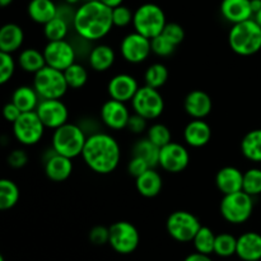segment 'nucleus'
Returning <instances> with one entry per match:
<instances>
[{
    "label": "nucleus",
    "instance_id": "obj_1",
    "mask_svg": "<svg viewBox=\"0 0 261 261\" xmlns=\"http://www.w3.org/2000/svg\"><path fill=\"white\" fill-rule=\"evenodd\" d=\"M76 35L88 42H97L110 35L114 25L112 8L99 0H87L75 10L73 25Z\"/></svg>",
    "mask_w": 261,
    "mask_h": 261
},
{
    "label": "nucleus",
    "instance_id": "obj_2",
    "mask_svg": "<svg viewBox=\"0 0 261 261\" xmlns=\"http://www.w3.org/2000/svg\"><path fill=\"white\" fill-rule=\"evenodd\" d=\"M87 167L98 175H110L119 167L121 148L116 138L109 133L94 132L87 137L82 153Z\"/></svg>",
    "mask_w": 261,
    "mask_h": 261
},
{
    "label": "nucleus",
    "instance_id": "obj_3",
    "mask_svg": "<svg viewBox=\"0 0 261 261\" xmlns=\"http://www.w3.org/2000/svg\"><path fill=\"white\" fill-rule=\"evenodd\" d=\"M229 48L240 56H252L261 50V27L254 18L232 24L228 32Z\"/></svg>",
    "mask_w": 261,
    "mask_h": 261
},
{
    "label": "nucleus",
    "instance_id": "obj_4",
    "mask_svg": "<svg viewBox=\"0 0 261 261\" xmlns=\"http://www.w3.org/2000/svg\"><path fill=\"white\" fill-rule=\"evenodd\" d=\"M87 137L88 135L86 134L83 127L76 124L66 122L63 126L53 130L51 148L58 154L74 160L83 153Z\"/></svg>",
    "mask_w": 261,
    "mask_h": 261
},
{
    "label": "nucleus",
    "instance_id": "obj_5",
    "mask_svg": "<svg viewBox=\"0 0 261 261\" xmlns=\"http://www.w3.org/2000/svg\"><path fill=\"white\" fill-rule=\"evenodd\" d=\"M166 24H167V18L165 10L154 3H145L134 10V18H133L134 31L150 40L161 35Z\"/></svg>",
    "mask_w": 261,
    "mask_h": 261
},
{
    "label": "nucleus",
    "instance_id": "obj_6",
    "mask_svg": "<svg viewBox=\"0 0 261 261\" xmlns=\"http://www.w3.org/2000/svg\"><path fill=\"white\" fill-rule=\"evenodd\" d=\"M254 205V198L242 190L239 193L223 195L219 204V212L224 221L239 226L246 223L251 218Z\"/></svg>",
    "mask_w": 261,
    "mask_h": 261
},
{
    "label": "nucleus",
    "instance_id": "obj_7",
    "mask_svg": "<svg viewBox=\"0 0 261 261\" xmlns=\"http://www.w3.org/2000/svg\"><path fill=\"white\" fill-rule=\"evenodd\" d=\"M32 86L41 99H60L69 89L64 71L48 65L33 74Z\"/></svg>",
    "mask_w": 261,
    "mask_h": 261
},
{
    "label": "nucleus",
    "instance_id": "obj_8",
    "mask_svg": "<svg viewBox=\"0 0 261 261\" xmlns=\"http://www.w3.org/2000/svg\"><path fill=\"white\" fill-rule=\"evenodd\" d=\"M13 137L19 144L32 147L38 144L45 135L46 126L36 111L22 112L12 124Z\"/></svg>",
    "mask_w": 261,
    "mask_h": 261
},
{
    "label": "nucleus",
    "instance_id": "obj_9",
    "mask_svg": "<svg viewBox=\"0 0 261 261\" xmlns=\"http://www.w3.org/2000/svg\"><path fill=\"white\" fill-rule=\"evenodd\" d=\"M201 223L198 217L188 211H176L168 216L166 221V229L170 237L181 244L193 242L200 229Z\"/></svg>",
    "mask_w": 261,
    "mask_h": 261
},
{
    "label": "nucleus",
    "instance_id": "obj_10",
    "mask_svg": "<svg viewBox=\"0 0 261 261\" xmlns=\"http://www.w3.org/2000/svg\"><path fill=\"white\" fill-rule=\"evenodd\" d=\"M165 98L160 89L148 86H142L132 99L133 111L144 119L155 120L165 111Z\"/></svg>",
    "mask_w": 261,
    "mask_h": 261
},
{
    "label": "nucleus",
    "instance_id": "obj_11",
    "mask_svg": "<svg viewBox=\"0 0 261 261\" xmlns=\"http://www.w3.org/2000/svg\"><path fill=\"white\" fill-rule=\"evenodd\" d=\"M139 231L132 222L117 221L110 226L109 245L117 254H133L139 246Z\"/></svg>",
    "mask_w": 261,
    "mask_h": 261
},
{
    "label": "nucleus",
    "instance_id": "obj_12",
    "mask_svg": "<svg viewBox=\"0 0 261 261\" xmlns=\"http://www.w3.org/2000/svg\"><path fill=\"white\" fill-rule=\"evenodd\" d=\"M120 54L126 63L133 65L142 64L152 54V41L137 31L127 33L120 42Z\"/></svg>",
    "mask_w": 261,
    "mask_h": 261
},
{
    "label": "nucleus",
    "instance_id": "obj_13",
    "mask_svg": "<svg viewBox=\"0 0 261 261\" xmlns=\"http://www.w3.org/2000/svg\"><path fill=\"white\" fill-rule=\"evenodd\" d=\"M46 65L64 71L76 61V50L71 42L66 40L48 41L42 48Z\"/></svg>",
    "mask_w": 261,
    "mask_h": 261
},
{
    "label": "nucleus",
    "instance_id": "obj_14",
    "mask_svg": "<svg viewBox=\"0 0 261 261\" xmlns=\"http://www.w3.org/2000/svg\"><path fill=\"white\" fill-rule=\"evenodd\" d=\"M190 163V153L188 148L177 142H171L161 148L158 166L168 173H181Z\"/></svg>",
    "mask_w": 261,
    "mask_h": 261
},
{
    "label": "nucleus",
    "instance_id": "obj_15",
    "mask_svg": "<svg viewBox=\"0 0 261 261\" xmlns=\"http://www.w3.org/2000/svg\"><path fill=\"white\" fill-rule=\"evenodd\" d=\"M36 112L46 129L55 130L66 124L69 119V109L60 99H41Z\"/></svg>",
    "mask_w": 261,
    "mask_h": 261
},
{
    "label": "nucleus",
    "instance_id": "obj_16",
    "mask_svg": "<svg viewBox=\"0 0 261 261\" xmlns=\"http://www.w3.org/2000/svg\"><path fill=\"white\" fill-rule=\"evenodd\" d=\"M99 116H101L105 126L115 130V132H119V130L126 129L127 121H129L132 114L125 102L110 98L103 102V105L101 106Z\"/></svg>",
    "mask_w": 261,
    "mask_h": 261
},
{
    "label": "nucleus",
    "instance_id": "obj_17",
    "mask_svg": "<svg viewBox=\"0 0 261 261\" xmlns=\"http://www.w3.org/2000/svg\"><path fill=\"white\" fill-rule=\"evenodd\" d=\"M140 88L137 78L132 74L120 73L112 76L107 83V93L110 98L121 102H132L135 93Z\"/></svg>",
    "mask_w": 261,
    "mask_h": 261
},
{
    "label": "nucleus",
    "instance_id": "obj_18",
    "mask_svg": "<svg viewBox=\"0 0 261 261\" xmlns=\"http://www.w3.org/2000/svg\"><path fill=\"white\" fill-rule=\"evenodd\" d=\"M45 175L53 182H64L71 176L74 170L73 160L65 155L58 154L51 148V152L45 158Z\"/></svg>",
    "mask_w": 261,
    "mask_h": 261
},
{
    "label": "nucleus",
    "instance_id": "obj_19",
    "mask_svg": "<svg viewBox=\"0 0 261 261\" xmlns=\"http://www.w3.org/2000/svg\"><path fill=\"white\" fill-rule=\"evenodd\" d=\"M184 110L191 119H205L213 110V101L205 91L193 89L184 98Z\"/></svg>",
    "mask_w": 261,
    "mask_h": 261
},
{
    "label": "nucleus",
    "instance_id": "obj_20",
    "mask_svg": "<svg viewBox=\"0 0 261 261\" xmlns=\"http://www.w3.org/2000/svg\"><path fill=\"white\" fill-rule=\"evenodd\" d=\"M212 127L204 119H193L184 127L182 137L191 148H203L211 142Z\"/></svg>",
    "mask_w": 261,
    "mask_h": 261
},
{
    "label": "nucleus",
    "instance_id": "obj_21",
    "mask_svg": "<svg viewBox=\"0 0 261 261\" xmlns=\"http://www.w3.org/2000/svg\"><path fill=\"white\" fill-rule=\"evenodd\" d=\"M216 186L223 195L242 191L244 172L234 166H224L217 172Z\"/></svg>",
    "mask_w": 261,
    "mask_h": 261
},
{
    "label": "nucleus",
    "instance_id": "obj_22",
    "mask_svg": "<svg viewBox=\"0 0 261 261\" xmlns=\"http://www.w3.org/2000/svg\"><path fill=\"white\" fill-rule=\"evenodd\" d=\"M219 9L222 17L232 24L254 18L251 0H222Z\"/></svg>",
    "mask_w": 261,
    "mask_h": 261
},
{
    "label": "nucleus",
    "instance_id": "obj_23",
    "mask_svg": "<svg viewBox=\"0 0 261 261\" xmlns=\"http://www.w3.org/2000/svg\"><path fill=\"white\" fill-rule=\"evenodd\" d=\"M236 255L242 261L261 260V234L249 231L237 237Z\"/></svg>",
    "mask_w": 261,
    "mask_h": 261
},
{
    "label": "nucleus",
    "instance_id": "obj_24",
    "mask_svg": "<svg viewBox=\"0 0 261 261\" xmlns=\"http://www.w3.org/2000/svg\"><path fill=\"white\" fill-rule=\"evenodd\" d=\"M116 61V53L107 43H98L89 50L88 64L92 70L105 73L114 66Z\"/></svg>",
    "mask_w": 261,
    "mask_h": 261
},
{
    "label": "nucleus",
    "instance_id": "obj_25",
    "mask_svg": "<svg viewBox=\"0 0 261 261\" xmlns=\"http://www.w3.org/2000/svg\"><path fill=\"white\" fill-rule=\"evenodd\" d=\"M24 31L17 23H5L0 28V51L14 54L24 43Z\"/></svg>",
    "mask_w": 261,
    "mask_h": 261
},
{
    "label": "nucleus",
    "instance_id": "obj_26",
    "mask_svg": "<svg viewBox=\"0 0 261 261\" xmlns=\"http://www.w3.org/2000/svg\"><path fill=\"white\" fill-rule=\"evenodd\" d=\"M162 188V176H161V173L155 168H149L143 175L135 178V189L144 198H155V196L161 194Z\"/></svg>",
    "mask_w": 261,
    "mask_h": 261
},
{
    "label": "nucleus",
    "instance_id": "obj_27",
    "mask_svg": "<svg viewBox=\"0 0 261 261\" xmlns=\"http://www.w3.org/2000/svg\"><path fill=\"white\" fill-rule=\"evenodd\" d=\"M58 9L54 0H30L27 14L32 22L43 25L58 15Z\"/></svg>",
    "mask_w": 261,
    "mask_h": 261
},
{
    "label": "nucleus",
    "instance_id": "obj_28",
    "mask_svg": "<svg viewBox=\"0 0 261 261\" xmlns=\"http://www.w3.org/2000/svg\"><path fill=\"white\" fill-rule=\"evenodd\" d=\"M17 64L23 71L28 74H36L46 66L43 51L35 47H25L18 54Z\"/></svg>",
    "mask_w": 261,
    "mask_h": 261
},
{
    "label": "nucleus",
    "instance_id": "obj_29",
    "mask_svg": "<svg viewBox=\"0 0 261 261\" xmlns=\"http://www.w3.org/2000/svg\"><path fill=\"white\" fill-rule=\"evenodd\" d=\"M10 101L18 106L22 112L36 111L41 97L33 88V86H19L13 91Z\"/></svg>",
    "mask_w": 261,
    "mask_h": 261
},
{
    "label": "nucleus",
    "instance_id": "obj_30",
    "mask_svg": "<svg viewBox=\"0 0 261 261\" xmlns=\"http://www.w3.org/2000/svg\"><path fill=\"white\" fill-rule=\"evenodd\" d=\"M242 155L250 162L261 163V129H254L244 135L240 144Z\"/></svg>",
    "mask_w": 261,
    "mask_h": 261
},
{
    "label": "nucleus",
    "instance_id": "obj_31",
    "mask_svg": "<svg viewBox=\"0 0 261 261\" xmlns=\"http://www.w3.org/2000/svg\"><path fill=\"white\" fill-rule=\"evenodd\" d=\"M160 147H157L154 143H152L145 137L140 138L134 143L132 148V155L143 158V160L149 163L150 167L155 168L158 166V162H160Z\"/></svg>",
    "mask_w": 261,
    "mask_h": 261
},
{
    "label": "nucleus",
    "instance_id": "obj_32",
    "mask_svg": "<svg viewBox=\"0 0 261 261\" xmlns=\"http://www.w3.org/2000/svg\"><path fill=\"white\" fill-rule=\"evenodd\" d=\"M20 198V191L17 184L10 178L0 180V209L10 211L18 204Z\"/></svg>",
    "mask_w": 261,
    "mask_h": 261
},
{
    "label": "nucleus",
    "instance_id": "obj_33",
    "mask_svg": "<svg viewBox=\"0 0 261 261\" xmlns=\"http://www.w3.org/2000/svg\"><path fill=\"white\" fill-rule=\"evenodd\" d=\"M168 76V69L165 64L162 63H153L145 69L144 71V84L152 88L160 89L167 83Z\"/></svg>",
    "mask_w": 261,
    "mask_h": 261
},
{
    "label": "nucleus",
    "instance_id": "obj_34",
    "mask_svg": "<svg viewBox=\"0 0 261 261\" xmlns=\"http://www.w3.org/2000/svg\"><path fill=\"white\" fill-rule=\"evenodd\" d=\"M217 234L211 227L201 226L196 236L194 237L193 245L195 251L205 255L214 254V244H216Z\"/></svg>",
    "mask_w": 261,
    "mask_h": 261
},
{
    "label": "nucleus",
    "instance_id": "obj_35",
    "mask_svg": "<svg viewBox=\"0 0 261 261\" xmlns=\"http://www.w3.org/2000/svg\"><path fill=\"white\" fill-rule=\"evenodd\" d=\"M69 28H70V23L56 15L54 19L43 24V36L47 42L48 41L65 40L66 36L69 35Z\"/></svg>",
    "mask_w": 261,
    "mask_h": 261
},
{
    "label": "nucleus",
    "instance_id": "obj_36",
    "mask_svg": "<svg viewBox=\"0 0 261 261\" xmlns=\"http://www.w3.org/2000/svg\"><path fill=\"white\" fill-rule=\"evenodd\" d=\"M237 251V237L232 233H223L217 234L216 244H214V254L219 257H231L236 255Z\"/></svg>",
    "mask_w": 261,
    "mask_h": 261
},
{
    "label": "nucleus",
    "instance_id": "obj_37",
    "mask_svg": "<svg viewBox=\"0 0 261 261\" xmlns=\"http://www.w3.org/2000/svg\"><path fill=\"white\" fill-rule=\"evenodd\" d=\"M64 75H65L69 88L71 89L83 88L88 82V70H87L86 66L76 63V61L64 70Z\"/></svg>",
    "mask_w": 261,
    "mask_h": 261
},
{
    "label": "nucleus",
    "instance_id": "obj_38",
    "mask_svg": "<svg viewBox=\"0 0 261 261\" xmlns=\"http://www.w3.org/2000/svg\"><path fill=\"white\" fill-rule=\"evenodd\" d=\"M145 137L160 148L165 147L168 143L172 142V133H171V129L167 125L162 124V122H154L153 125L148 126L147 135Z\"/></svg>",
    "mask_w": 261,
    "mask_h": 261
},
{
    "label": "nucleus",
    "instance_id": "obj_39",
    "mask_svg": "<svg viewBox=\"0 0 261 261\" xmlns=\"http://www.w3.org/2000/svg\"><path fill=\"white\" fill-rule=\"evenodd\" d=\"M242 190L252 198L261 195V168L251 167L245 171Z\"/></svg>",
    "mask_w": 261,
    "mask_h": 261
},
{
    "label": "nucleus",
    "instance_id": "obj_40",
    "mask_svg": "<svg viewBox=\"0 0 261 261\" xmlns=\"http://www.w3.org/2000/svg\"><path fill=\"white\" fill-rule=\"evenodd\" d=\"M17 68L13 54L0 51V84H7L13 78Z\"/></svg>",
    "mask_w": 261,
    "mask_h": 261
},
{
    "label": "nucleus",
    "instance_id": "obj_41",
    "mask_svg": "<svg viewBox=\"0 0 261 261\" xmlns=\"http://www.w3.org/2000/svg\"><path fill=\"white\" fill-rule=\"evenodd\" d=\"M150 41H152V53L160 58H170L171 55H173L176 47H177L170 40H167L162 33L158 35L157 37L152 38Z\"/></svg>",
    "mask_w": 261,
    "mask_h": 261
},
{
    "label": "nucleus",
    "instance_id": "obj_42",
    "mask_svg": "<svg viewBox=\"0 0 261 261\" xmlns=\"http://www.w3.org/2000/svg\"><path fill=\"white\" fill-rule=\"evenodd\" d=\"M134 12L126 5L121 4L116 8H112V20L114 25L117 28H125L133 24Z\"/></svg>",
    "mask_w": 261,
    "mask_h": 261
},
{
    "label": "nucleus",
    "instance_id": "obj_43",
    "mask_svg": "<svg viewBox=\"0 0 261 261\" xmlns=\"http://www.w3.org/2000/svg\"><path fill=\"white\" fill-rule=\"evenodd\" d=\"M162 35L176 46L181 45L185 40V30H184L182 25L176 22H167Z\"/></svg>",
    "mask_w": 261,
    "mask_h": 261
},
{
    "label": "nucleus",
    "instance_id": "obj_44",
    "mask_svg": "<svg viewBox=\"0 0 261 261\" xmlns=\"http://www.w3.org/2000/svg\"><path fill=\"white\" fill-rule=\"evenodd\" d=\"M89 241L96 246L109 244L110 241V227L105 226H94L88 233Z\"/></svg>",
    "mask_w": 261,
    "mask_h": 261
},
{
    "label": "nucleus",
    "instance_id": "obj_45",
    "mask_svg": "<svg viewBox=\"0 0 261 261\" xmlns=\"http://www.w3.org/2000/svg\"><path fill=\"white\" fill-rule=\"evenodd\" d=\"M7 162L9 167L14 168V170H20V168H23L28 163V153L24 149H22V148L13 149L8 154Z\"/></svg>",
    "mask_w": 261,
    "mask_h": 261
},
{
    "label": "nucleus",
    "instance_id": "obj_46",
    "mask_svg": "<svg viewBox=\"0 0 261 261\" xmlns=\"http://www.w3.org/2000/svg\"><path fill=\"white\" fill-rule=\"evenodd\" d=\"M149 168L153 167H150L149 163H148L147 161H144L140 157H135V155H132L129 163H127V173H129L130 176H133L134 178L139 177L140 175H143V173H144L145 171L149 170Z\"/></svg>",
    "mask_w": 261,
    "mask_h": 261
},
{
    "label": "nucleus",
    "instance_id": "obj_47",
    "mask_svg": "<svg viewBox=\"0 0 261 261\" xmlns=\"http://www.w3.org/2000/svg\"><path fill=\"white\" fill-rule=\"evenodd\" d=\"M147 122H148L147 119H144L143 116H140V115L135 114L134 112V114H132V116H130L129 121H127L126 129L129 130L132 134L140 135L148 130Z\"/></svg>",
    "mask_w": 261,
    "mask_h": 261
},
{
    "label": "nucleus",
    "instance_id": "obj_48",
    "mask_svg": "<svg viewBox=\"0 0 261 261\" xmlns=\"http://www.w3.org/2000/svg\"><path fill=\"white\" fill-rule=\"evenodd\" d=\"M22 111L18 109V106L15 103H13L12 101L5 103V106L3 107V115H4V119L7 120L8 122L13 124L18 117L20 116Z\"/></svg>",
    "mask_w": 261,
    "mask_h": 261
},
{
    "label": "nucleus",
    "instance_id": "obj_49",
    "mask_svg": "<svg viewBox=\"0 0 261 261\" xmlns=\"http://www.w3.org/2000/svg\"><path fill=\"white\" fill-rule=\"evenodd\" d=\"M184 261H213V259L211 257V255H205V254H201V252H191L189 254L188 256L184 259Z\"/></svg>",
    "mask_w": 261,
    "mask_h": 261
},
{
    "label": "nucleus",
    "instance_id": "obj_50",
    "mask_svg": "<svg viewBox=\"0 0 261 261\" xmlns=\"http://www.w3.org/2000/svg\"><path fill=\"white\" fill-rule=\"evenodd\" d=\"M99 2H102L103 4H106L107 7L110 8H116L119 7V5L124 4V0H99Z\"/></svg>",
    "mask_w": 261,
    "mask_h": 261
},
{
    "label": "nucleus",
    "instance_id": "obj_51",
    "mask_svg": "<svg viewBox=\"0 0 261 261\" xmlns=\"http://www.w3.org/2000/svg\"><path fill=\"white\" fill-rule=\"evenodd\" d=\"M251 8L255 15L261 9V0H251Z\"/></svg>",
    "mask_w": 261,
    "mask_h": 261
},
{
    "label": "nucleus",
    "instance_id": "obj_52",
    "mask_svg": "<svg viewBox=\"0 0 261 261\" xmlns=\"http://www.w3.org/2000/svg\"><path fill=\"white\" fill-rule=\"evenodd\" d=\"M13 2H14V0H0V5H2L3 8H7L9 7Z\"/></svg>",
    "mask_w": 261,
    "mask_h": 261
},
{
    "label": "nucleus",
    "instance_id": "obj_53",
    "mask_svg": "<svg viewBox=\"0 0 261 261\" xmlns=\"http://www.w3.org/2000/svg\"><path fill=\"white\" fill-rule=\"evenodd\" d=\"M254 19L256 20V23H257V24H259L260 27H261V9L259 10V12L256 13V14L254 15Z\"/></svg>",
    "mask_w": 261,
    "mask_h": 261
},
{
    "label": "nucleus",
    "instance_id": "obj_54",
    "mask_svg": "<svg viewBox=\"0 0 261 261\" xmlns=\"http://www.w3.org/2000/svg\"><path fill=\"white\" fill-rule=\"evenodd\" d=\"M64 2H65L66 4H69V5H76V4H79L82 0H64Z\"/></svg>",
    "mask_w": 261,
    "mask_h": 261
},
{
    "label": "nucleus",
    "instance_id": "obj_55",
    "mask_svg": "<svg viewBox=\"0 0 261 261\" xmlns=\"http://www.w3.org/2000/svg\"><path fill=\"white\" fill-rule=\"evenodd\" d=\"M0 261H5V259H4V256H3V255H0Z\"/></svg>",
    "mask_w": 261,
    "mask_h": 261
},
{
    "label": "nucleus",
    "instance_id": "obj_56",
    "mask_svg": "<svg viewBox=\"0 0 261 261\" xmlns=\"http://www.w3.org/2000/svg\"><path fill=\"white\" fill-rule=\"evenodd\" d=\"M252 261H261V260H252Z\"/></svg>",
    "mask_w": 261,
    "mask_h": 261
}]
</instances>
